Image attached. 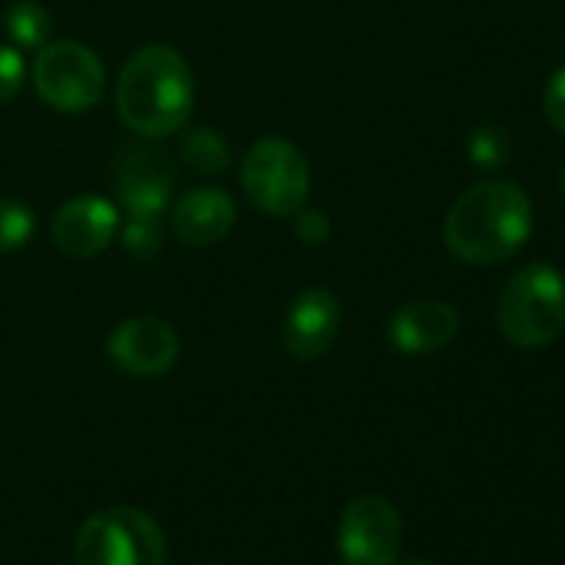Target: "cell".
Masks as SVG:
<instances>
[{"instance_id": "cell-1", "label": "cell", "mask_w": 565, "mask_h": 565, "mask_svg": "<svg viewBox=\"0 0 565 565\" xmlns=\"http://www.w3.org/2000/svg\"><path fill=\"white\" fill-rule=\"evenodd\" d=\"M193 71L186 57L167 44L137 51L117 77V114L127 130L147 140L177 137L193 114Z\"/></svg>"}, {"instance_id": "cell-2", "label": "cell", "mask_w": 565, "mask_h": 565, "mask_svg": "<svg viewBox=\"0 0 565 565\" xmlns=\"http://www.w3.org/2000/svg\"><path fill=\"white\" fill-rule=\"evenodd\" d=\"M532 233V203L509 180L466 190L446 213V249L472 266H492L522 249Z\"/></svg>"}, {"instance_id": "cell-3", "label": "cell", "mask_w": 565, "mask_h": 565, "mask_svg": "<svg viewBox=\"0 0 565 565\" xmlns=\"http://www.w3.org/2000/svg\"><path fill=\"white\" fill-rule=\"evenodd\" d=\"M502 337L515 350L548 347L565 330V279L548 263L522 266L499 297L495 310Z\"/></svg>"}, {"instance_id": "cell-4", "label": "cell", "mask_w": 565, "mask_h": 565, "mask_svg": "<svg viewBox=\"0 0 565 565\" xmlns=\"http://www.w3.org/2000/svg\"><path fill=\"white\" fill-rule=\"evenodd\" d=\"M239 183L246 200L273 220H294L310 203V163L303 150L282 137H259L243 153Z\"/></svg>"}, {"instance_id": "cell-5", "label": "cell", "mask_w": 565, "mask_h": 565, "mask_svg": "<svg viewBox=\"0 0 565 565\" xmlns=\"http://www.w3.org/2000/svg\"><path fill=\"white\" fill-rule=\"evenodd\" d=\"M77 565H163V529L140 509L114 505L94 512L74 539Z\"/></svg>"}, {"instance_id": "cell-6", "label": "cell", "mask_w": 565, "mask_h": 565, "mask_svg": "<svg viewBox=\"0 0 565 565\" xmlns=\"http://www.w3.org/2000/svg\"><path fill=\"white\" fill-rule=\"evenodd\" d=\"M31 77L38 97L57 114H87L107 94V71L81 41L44 44L34 57Z\"/></svg>"}, {"instance_id": "cell-7", "label": "cell", "mask_w": 565, "mask_h": 565, "mask_svg": "<svg viewBox=\"0 0 565 565\" xmlns=\"http://www.w3.org/2000/svg\"><path fill=\"white\" fill-rule=\"evenodd\" d=\"M337 548L343 565H396L403 548V519L386 495H356L337 532Z\"/></svg>"}, {"instance_id": "cell-8", "label": "cell", "mask_w": 565, "mask_h": 565, "mask_svg": "<svg viewBox=\"0 0 565 565\" xmlns=\"http://www.w3.org/2000/svg\"><path fill=\"white\" fill-rule=\"evenodd\" d=\"M114 186L127 216L160 220V213L170 206L173 190H177V167L167 157V150L140 137L120 150L117 167H114Z\"/></svg>"}, {"instance_id": "cell-9", "label": "cell", "mask_w": 565, "mask_h": 565, "mask_svg": "<svg viewBox=\"0 0 565 565\" xmlns=\"http://www.w3.org/2000/svg\"><path fill=\"white\" fill-rule=\"evenodd\" d=\"M110 363L137 380H157L173 370L180 356V337L157 317H130L107 337Z\"/></svg>"}, {"instance_id": "cell-10", "label": "cell", "mask_w": 565, "mask_h": 565, "mask_svg": "<svg viewBox=\"0 0 565 565\" xmlns=\"http://www.w3.org/2000/svg\"><path fill=\"white\" fill-rule=\"evenodd\" d=\"M120 206L110 203L107 196H71L67 203L57 206L51 220V239L64 256L90 259L114 243V236L120 233Z\"/></svg>"}, {"instance_id": "cell-11", "label": "cell", "mask_w": 565, "mask_h": 565, "mask_svg": "<svg viewBox=\"0 0 565 565\" xmlns=\"http://www.w3.org/2000/svg\"><path fill=\"white\" fill-rule=\"evenodd\" d=\"M343 310L340 300L327 287H310L303 290L282 320V347L300 363H313L327 356L340 337Z\"/></svg>"}, {"instance_id": "cell-12", "label": "cell", "mask_w": 565, "mask_h": 565, "mask_svg": "<svg viewBox=\"0 0 565 565\" xmlns=\"http://www.w3.org/2000/svg\"><path fill=\"white\" fill-rule=\"evenodd\" d=\"M233 223H236V203L220 186H193L170 206L173 236L196 249L223 243Z\"/></svg>"}, {"instance_id": "cell-13", "label": "cell", "mask_w": 565, "mask_h": 565, "mask_svg": "<svg viewBox=\"0 0 565 565\" xmlns=\"http://www.w3.org/2000/svg\"><path fill=\"white\" fill-rule=\"evenodd\" d=\"M459 333V313L456 307L443 303V300H416L406 303L403 310L393 313L386 337L393 343V350L406 353V356H426L436 350H446Z\"/></svg>"}, {"instance_id": "cell-14", "label": "cell", "mask_w": 565, "mask_h": 565, "mask_svg": "<svg viewBox=\"0 0 565 565\" xmlns=\"http://www.w3.org/2000/svg\"><path fill=\"white\" fill-rule=\"evenodd\" d=\"M177 150L180 160L203 177H223L233 163L226 137L213 127H183L177 137Z\"/></svg>"}, {"instance_id": "cell-15", "label": "cell", "mask_w": 565, "mask_h": 565, "mask_svg": "<svg viewBox=\"0 0 565 565\" xmlns=\"http://www.w3.org/2000/svg\"><path fill=\"white\" fill-rule=\"evenodd\" d=\"M4 31L18 51H41L51 44V14L38 0H14L4 14Z\"/></svg>"}, {"instance_id": "cell-16", "label": "cell", "mask_w": 565, "mask_h": 565, "mask_svg": "<svg viewBox=\"0 0 565 565\" xmlns=\"http://www.w3.org/2000/svg\"><path fill=\"white\" fill-rule=\"evenodd\" d=\"M466 150H469V160L479 170H499L512 157V140H509V134L502 127L479 124V127H472V134L466 140Z\"/></svg>"}, {"instance_id": "cell-17", "label": "cell", "mask_w": 565, "mask_h": 565, "mask_svg": "<svg viewBox=\"0 0 565 565\" xmlns=\"http://www.w3.org/2000/svg\"><path fill=\"white\" fill-rule=\"evenodd\" d=\"M38 230L34 210L21 200H0V253H18Z\"/></svg>"}, {"instance_id": "cell-18", "label": "cell", "mask_w": 565, "mask_h": 565, "mask_svg": "<svg viewBox=\"0 0 565 565\" xmlns=\"http://www.w3.org/2000/svg\"><path fill=\"white\" fill-rule=\"evenodd\" d=\"M120 243L137 259L160 256V249H163L160 220H150V216H127V220H120Z\"/></svg>"}, {"instance_id": "cell-19", "label": "cell", "mask_w": 565, "mask_h": 565, "mask_svg": "<svg viewBox=\"0 0 565 565\" xmlns=\"http://www.w3.org/2000/svg\"><path fill=\"white\" fill-rule=\"evenodd\" d=\"M24 77H28L24 54L18 47L0 44V104H8V100H14L21 94Z\"/></svg>"}, {"instance_id": "cell-20", "label": "cell", "mask_w": 565, "mask_h": 565, "mask_svg": "<svg viewBox=\"0 0 565 565\" xmlns=\"http://www.w3.org/2000/svg\"><path fill=\"white\" fill-rule=\"evenodd\" d=\"M542 107H545V120L565 134V67H558L548 84H545V94H542Z\"/></svg>"}, {"instance_id": "cell-21", "label": "cell", "mask_w": 565, "mask_h": 565, "mask_svg": "<svg viewBox=\"0 0 565 565\" xmlns=\"http://www.w3.org/2000/svg\"><path fill=\"white\" fill-rule=\"evenodd\" d=\"M294 223H297L300 243H307V246H323V243L330 239V216H327L323 210L303 206V210L294 216Z\"/></svg>"}, {"instance_id": "cell-22", "label": "cell", "mask_w": 565, "mask_h": 565, "mask_svg": "<svg viewBox=\"0 0 565 565\" xmlns=\"http://www.w3.org/2000/svg\"><path fill=\"white\" fill-rule=\"evenodd\" d=\"M403 565H433V562H423V558H413V562H403Z\"/></svg>"}, {"instance_id": "cell-23", "label": "cell", "mask_w": 565, "mask_h": 565, "mask_svg": "<svg viewBox=\"0 0 565 565\" xmlns=\"http://www.w3.org/2000/svg\"><path fill=\"white\" fill-rule=\"evenodd\" d=\"M562 196H565V170H562Z\"/></svg>"}]
</instances>
